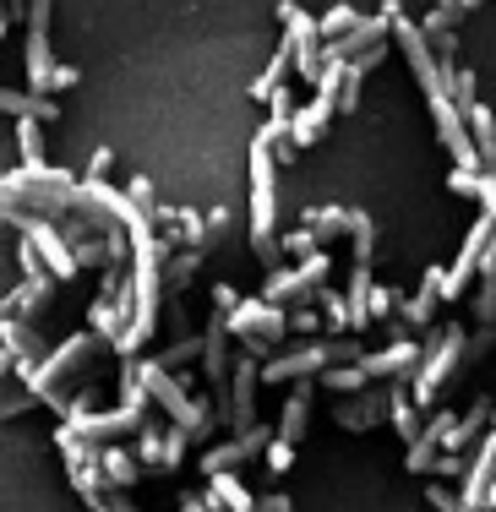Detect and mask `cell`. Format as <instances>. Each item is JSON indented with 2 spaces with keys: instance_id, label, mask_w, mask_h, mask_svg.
Instances as JSON below:
<instances>
[{
  "instance_id": "cell-43",
  "label": "cell",
  "mask_w": 496,
  "mask_h": 512,
  "mask_svg": "<svg viewBox=\"0 0 496 512\" xmlns=\"http://www.w3.org/2000/svg\"><path fill=\"white\" fill-rule=\"evenodd\" d=\"M475 197H480V207H486V218L496 224V175H480V191H475Z\"/></svg>"
},
{
  "instance_id": "cell-48",
  "label": "cell",
  "mask_w": 496,
  "mask_h": 512,
  "mask_svg": "<svg viewBox=\"0 0 496 512\" xmlns=\"http://www.w3.org/2000/svg\"><path fill=\"white\" fill-rule=\"evenodd\" d=\"M273 158H278V164H295V158H300V148H295L289 137H278V142H273Z\"/></svg>"
},
{
  "instance_id": "cell-12",
  "label": "cell",
  "mask_w": 496,
  "mask_h": 512,
  "mask_svg": "<svg viewBox=\"0 0 496 512\" xmlns=\"http://www.w3.org/2000/svg\"><path fill=\"white\" fill-rule=\"evenodd\" d=\"M491 485H496V420H491V431H486V442H480V458L469 463V474H464V507H475V512H486V496H491Z\"/></svg>"
},
{
  "instance_id": "cell-36",
  "label": "cell",
  "mask_w": 496,
  "mask_h": 512,
  "mask_svg": "<svg viewBox=\"0 0 496 512\" xmlns=\"http://www.w3.org/2000/svg\"><path fill=\"white\" fill-rule=\"evenodd\" d=\"M486 404H475V409H469L464 414V420H458V447H464V442H475V436H480V425H486ZM458 447H453V453H458Z\"/></svg>"
},
{
  "instance_id": "cell-51",
  "label": "cell",
  "mask_w": 496,
  "mask_h": 512,
  "mask_svg": "<svg viewBox=\"0 0 496 512\" xmlns=\"http://www.w3.org/2000/svg\"><path fill=\"white\" fill-rule=\"evenodd\" d=\"M251 512H289V496H262V502H251Z\"/></svg>"
},
{
  "instance_id": "cell-42",
  "label": "cell",
  "mask_w": 496,
  "mask_h": 512,
  "mask_svg": "<svg viewBox=\"0 0 496 512\" xmlns=\"http://www.w3.org/2000/svg\"><path fill=\"white\" fill-rule=\"evenodd\" d=\"M262 104L273 109V120H289V115H295V104H289V88H273V93H268V99H262Z\"/></svg>"
},
{
  "instance_id": "cell-13",
  "label": "cell",
  "mask_w": 496,
  "mask_h": 512,
  "mask_svg": "<svg viewBox=\"0 0 496 512\" xmlns=\"http://www.w3.org/2000/svg\"><path fill=\"white\" fill-rule=\"evenodd\" d=\"M50 295H55V278H22V284L11 289L6 300H0V311H6V316H22V322H33V316L50 306Z\"/></svg>"
},
{
  "instance_id": "cell-22",
  "label": "cell",
  "mask_w": 496,
  "mask_h": 512,
  "mask_svg": "<svg viewBox=\"0 0 496 512\" xmlns=\"http://www.w3.org/2000/svg\"><path fill=\"white\" fill-rule=\"evenodd\" d=\"M202 256H208V246H191V251H180V256H169V262L159 267V284L175 295V289H186L191 278H197V267H202Z\"/></svg>"
},
{
  "instance_id": "cell-31",
  "label": "cell",
  "mask_w": 496,
  "mask_h": 512,
  "mask_svg": "<svg viewBox=\"0 0 496 512\" xmlns=\"http://www.w3.org/2000/svg\"><path fill=\"white\" fill-rule=\"evenodd\" d=\"M420 436H431L437 447H447V453H453V447H458V414H447V409H442L431 425H420Z\"/></svg>"
},
{
  "instance_id": "cell-46",
  "label": "cell",
  "mask_w": 496,
  "mask_h": 512,
  "mask_svg": "<svg viewBox=\"0 0 496 512\" xmlns=\"http://www.w3.org/2000/svg\"><path fill=\"white\" fill-rule=\"evenodd\" d=\"M387 306H393V295H387V289H371V295H366V316H371V322L387 316Z\"/></svg>"
},
{
  "instance_id": "cell-44",
  "label": "cell",
  "mask_w": 496,
  "mask_h": 512,
  "mask_svg": "<svg viewBox=\"0 0 496 512\" xmlns=\"http://www.w3.org/2000/svg\"><path fill=\"white\" fill-rule=\"evenodd\" d=\"M110 164H115V153H110V148H99V153L88 158V180H104V175H110Z\"/></svg>"
},
{
  "instance_id": "cell-41",
  "label": "cell",
  "mask_w": 496,
  "mask_h": 512,
  "mask_svg": "<svg viewBox=\"0 0 496 512\" xmlns=\"http://www.w3.org/2000/svg\"><path fill=\"white\" fill-rule=\"evenodd\" d=\"M278 251L306 256V251H317V235H311V229H295V235H284V240H278Z\"/></svg>"
},
{
  "instance_id": "cell-53",
  "label": "cell",
  "mask_w": 496,
  "mask_h": 512,
  "mask_svg": "<svg viewBox=\"0 0 496 512\" xmlns=\"http://www.w3.org/2000/svg\"><path fill=\"white\" fill-rule=\"evenodd\" d=\"M6 376H17V355H11L6 344H0V382H6Z\"/></svg>"
},
{
  "instance_id": "cell-40",
  "label": "cell",
  "mask_w": 496,
  "mask_h": 512,
  "mask_svg": "<svg viewBox=\"0 0 496 512\" xmlns=\"http://www.w3.org/2000/svg\"><path fill=\"white\" fill-rule=\"evenodd\" d=\"M426 502L437 507V512H475V507H464V496H447L442 485H431V491H426Z\"/></svg>"
},
{
  "instance_id": "cell-32",
  "label": "cell",
  "mask_w": 496,
  "mask_h": 512,
  "mask_svg": "<svg viewBox=\"0 0 496 512\" xmlns=\"http://www.w3.org/2000/svg\"><path fill=\"white\" fill-rule=\"evenodd\" d=\"M360 88H366V71L344 66V88H338V109H344V115H355V109H360Z\"/></svg>"
},
{
  "instance_id": "cell-6",
  "label": "cell",
  "mask_w": 496,
  "mask_h": 512,
  "mask_svg": "<svg viewBox=\"0 0 496 512\" xmlns=\"http://www.w3.org/2000/svg\"><path fill=\"white\" fill-rule=\"evenodd\" d=\"M11 224L22 229V240H33V251H39V262L50 267V278L55 284H66V278H77L82 267H77V256H71L66 246V235L55 229V218H44V213H28V207H17V218Z\"/></svg>"
},
{
  "instance_id": "cell-14",
  "label": "cell",
  "mask_w": 496,
  "mask_h": 512,
  "mask_svg": "<svg viewBox=\"0 0 496 512\" xmlns=\"http://www.w3.org/2000/svg\"><path fill=\"white\" fill-rule=\"evenodd\" d=\"M251 387H257V365L251 360H240L235 365V393H229V404H224V425L229 431H251Z\"/></svg>"
},
{
  "instance_id": "cell-11",
  "label": "cell",
  "mask_w": 496,
  "mask_h": 512,
  "mask_svg": "<svg viewBox=\"0 0 496 512\" xmlns=\"http://www.w3.org/2000/svg\"><path fill=\"white\" fill-rule=\"evenodd\" d=\"M360 371H366V382H398V376H415V371H420V344L398 338V344L382 349V355H366V360H360Z\"/></svg>"
},
{
  "instance_id": "cell-49",
  "label": "cell",
  "mask_w": 496,
  "mask_h": 512,
  "mask_svg": "<svg viewBox=\"0 0 496 512\" xmlns=\"http://www.w3.org/2000/svg\"><path fill=\"white\" fill-rule=\"evenodd\" d=\"M431 474H453V480H458V474H464V458L447 453V458H437V469H431Z\"/></svg>"
},
{
  "instance_id": "cell-35",
  "label": "cell",
  "mask_w": 496,
  "mask_h": 512,
  "mask_svg": "<svg viewBox=\"0 0 496 512\" xmlns=\"http://www.w3.org/2000/svg\"><path fill=\"white\" fill-rule=\"evenodd\" d=\"M262 458H268V469H273V474H284L289 463H295V442H278V436H273V442L262 447Z\"/></svg>"
},
{
  "instance_id": "cell-34",
  "label": "cell",
  "mask_w": 496,
  "mask_h": 512,
  "mask_svg": "<svg viewBox=\"0 0 496 512\" xmlns=\"http://www.w3.org/2000/svg\"><path fill=\"white\" fill-rule=\"evenodd\" d=\"M437 469V442H431V436H415V442H409V474H431Z\"/></svg>"
},
{
  "instance_id": "cell-27",
  "label": "cell",
  "mask_w": 496,
  "mask_h": 512,
  "mask_svg": "<svg viewBox=\"0 0 496 512\" xmlns=\"http://www.w3.org/2000/svg\"><path fill=\"white\" fill-rule=\"evenodd\" d=\"M17 148L22 164H44V120H17Z\"/></svg>"
},
{
  "instance_id": "cell-16",
  "label": "cell",
  "mask_w": 496,
  "mask_h": 512,
  "mask_svg": "<svg viewBox=\"0 0 496 512\" xmlns=\"http://www.w3.org/2000/svg\"><path fill=\"white\" fill-rule=\"evenodd\" d=\"M0 115H17V120H50L60 115V104L50 93H22V88H0Z\"/></svg>"
},
{
  "instance_id": "cell-3",
  "label": "cell",
  "mask_w": 496,
  "mask_h": 512,
  "mask_svg": "<svg viewBox=\"0 0 496 512\" xmlns=\"http://www.w3.org/2000/svg\"><path fill=\"white\" fill-rule=\"evenodd\" d=\"M224 322H229V333L246 344V355L251 360H268L273 349H278V338H284V311L268 306V300H240L235 311H224Z\"/></svg>"
},
{
  "instance_id": "cell-1",
  "label": "cell",
  "mask_w": 496,
  "mask_h": 512,
  "mask_svg": "<svg viewBox=\"0 0 496 512\" xmlns=\"http://www.w3.org/2000/svg\"><path fill=\"white\" fill-rule=\"evenodd\" d=\"M251 251L278 262V169L262 142H251Z\"/></svg>"
},
{
  "instance_id": "cell-45",
  "label": "cell",
  "mask_w": 496,
  "mask_h": 512,
  "mask_svg": "<svg viewBox=\"0 0 496 512\" xmlns=\"http://www.w3.org/2000/svg\"><path fill=\"white\" fill-rule=\"evenodd\" d=\"M77 77H82L77 66H60V60H55V71H50V93H60V88H71V82H77Z\"/></svg>"
},
{
  "instance_id": "cell-10",
  "label": "cell",
  "mask_w": 496,
  "mask_h": 512,
  "mask_svg": "<svg viewBox=\"0 0 496 512\" xmlns=\"http://www.w3.org/2000/svg\"><path fill=\"white\" fill-rule=\"evenodd\" d=\"M278 431H268V425H251V431H235V442H224V447H213L208 458H202V474H224V469H240L246 458H257L262 447L273 442Z\"/></svg>"
},
{
  "instance_id": "cell-18",
  "label": "cell",
  "mask_w": 496,
  "mask_h": 512,
  "mask_svg": "<svg viewBox=\"0 0 496 512\" xmlns=\"http://www.w3.org/2000/svg\"><path fill=\"white\" fill-rule=\"evenodd\" d=\"M464 126H469V142H475V153H480V164H496V115L486 104H469L464 109Z\"/></svg>"
},
{
  "instance_id": "cell-55",
  "label": "cell",
  "mask_w": 496,
  "mask_h": 512,
  "mask_svg": "<svg viewBox=\"0 0 496 512\" xmlns=\"http://www.w3.org/2000/svg\"><path fill=\"white\" fill-rule=\"evenodd\" d=\"M486 512H496V485H491V496H486Z\"/></svg>"
},
{
  "instance_id": "cell-39",
  "label": "cell",
  "mask_w": 496,
  "mask_h": 512,
  "mask_svg": "<svg viewBox=\"0 0 496 512\" xmlns=\"http://www.w3.org/2000/svg\"><path fill=\"white\" fill-rule=\"evenodd\" d=\"M126 197H131V207H142L148 218H153V207H159V202H153V186H148V175H137V180H131V186H126Z\"/></svg>"
},
{
  "instance_id": "cell-33",
  "label": "cell",
  "mask_w": 496,
  "mask_h": 512,
  "mask_svg": "<svg viewBox=\"0 0 496 512\" xmlns=\"http://www.w3.org/2000/svg\"><path fill=\"white\" fill-rule=\"evenodd\" d=\"M480 175H486L480 164H453V175H447V191H458V197H475V191H480Z\"/></svg>"
},
{
  "instance_id": "cell-37",
  "label": "cell",
  "mask_w": 496,
  "mask_h": 512,
  "mask_svg": "<svg viewBox=\"0 0 496 512\" xmlns=\"http://www.w3.org/2000/svg\"><path fill=\"white\" fill-rule=\"evenodd\" d=\"M197 355H202V344H197V338H186V344H175L169 355H159V365H164V371H180V365L197 360Z\"/></svg>"
},
{
  "instance_id": "cell-17",
  "label": "cell",
  "mask_w": 496,
  "mask_h": 512,
  "mask_svg": "<svg viewBox=\"0 0 496 512\" xmlns=\"http://www.w3.org/2000/svg\"><path fill=\"white\" fill-rule=\"evenodd\" d=\"M99 469H104V485H110V491H131V485L142 480V463H137V453H126V447H99Z\"/></svg>"
},
{
  "instance_id": "cell-24",
  "label": "cell",
  "mask_w": 496,
  "mask_h": 512,
  "mask_svg": "<svg viewBox=\"0 0 496 512\" xmlns=\"http://www.w3.org/2000/svg\"><path fill=\"white\" fill-rule=\"evenodd\" d=\"M437 306H442V267H431V273L420 278V295L409 300L404 311H409V322L420 327V322H431V316H437Z\"/></svg>"
},
{
  "instance_id": "cell-7",
  "label": "cell",
  "mask_w": 496,
  "mask_h": 512,
  "mask_svg": "<svg viewBox=\"0 0 496 512\" xmlns=\"http://www.w3.org/2000/svg\"><path fill=\"white\" fill-rule=\"evenodd\" d=\"M328 246L322 251H306L300 256V267H284V273L268 278V289H262V300L268 306H295V300H311L322 284H328Z\"/></svg>"
},
{
  "instance_id": "cell-26",
  "label": "cell",
  "mask_w": 496,
  "mask_h": 512,
  "mask_svg": "<svg viewBox=\"0 0 496 512\" xmlns=\"http://www.w3.org/2000/svg\"><path fill=\"white\" fill-rule=\"evenodd\" d=\"M355 22H360V11H355V6H333L328 17H317V39H322V44H333V39H344V33L355 28Z\"/></svg>"
},
{
  "instance_id": "cell-28",
  "label": "cell",
  "mask_w": 496,
  "mask_h": 512,
  "mask_svg": "<svg viewBox=\"0 0 496 512\" xmlns=\"http://www.w3.org/2000/svg\"><path fill=\"white\" fill-rule=\"evenodd\" d=\"M191 442H197V436H191L186 425H169V431H164V453H159V469H180Z\"/></svg>"
},
{
  "instance_id": "cell-29",
  "label": "cell",
  "mask_w": 496,
  "mask_h": 512,
  "mask_svg": "<svg viewBox=\"0 0 496 512\" xmlns=\"http://www.w3.org/2000/svg\"><path fill=\"white\" fill-rule=\"evenodd\" d=\"M311 300H317V306H322V322H328L333 333H344V327H349V300H344V295H333L328 284H322V289H317V295H311Z\"/></svg>"
},
{
  "instance_id": "cell-58",
  "label": "cell",
  "mask_w": 496,
  "mask_h": 512,
  "mask_svg": "<svg viewBox=\"0 0 496 512\" xmlns=\"http://www.w3.org/2000/svg\"><path fill=\"white\" fill-rule=\"evenodd\" d=\"M491 175H496V164H491Z\"/></svg>"
},
{
  "instance_id": "cell-23",
  "label": "cell",
  "mask_w": 496,
  "mask_h": 512,
  "mask_svg": "<svg viewBox=\"0 0 496 512\" xmlns=\"http://www.w3.org/2000/svg\"><path fill=\"white\" fill-rule=\"evenodd\" d=\"M289 71H295V44H289V39H278V55L268 60V71H262L257 82H251V99H268L273 88H284V77H289Z\"/></svg>"
},
{
  "instance_id": "cell-9",
  "label": "cell",
  "mask_w": 496,
  "mask_h": 512,
  "mask_svg": "<svg viewBox=\"0 0 496 512\" xmlns=\"http://www.w3.org/2000/svg\"><path fill=\"white\" fill-rule=\"evenodd\" d=\"M317 371H328V344L295 349V355H273L268 365H257V382H306Z\"/></svg>"
},
{
  "instance_id": "cell-56",
  "label": "cell",
  "mask_w": 496,
  "mask_h": 512,
  "mask_svg": "<svg viewBox=\"0 0 496 512\" xmlns=\"http://www.w3.org/2000/svg\"><path fill=\"white\" fill-rule=\"evenodd\" d=\"M6 28H11V22H6V11H0V39H6Z\"/></svg>"
},
{
  "instance_id": "cell-50",
  "label": "cell",
  "mask_w": 496,
  "mask_h": 512,
  "mask_svg": "<svg viewBox=\"0 0 496 512\" xmlns=\"http://www.w3.org/2000/svg\"><path fill=\"white\" fill-rule=\"evenodd\" d=\"M289 327H295V333H311V327H317V311H295V316H284Z\"/></svg>"
},
{
  "instance_id": "cell-25",
  "label": "cell",
  "mask_w": 496,
  "mask_h": 512,
  "mask_svg": "<svg viewBox=\"0 0 496 512\" xmlns=\"http://www.w3.org/2000/svg\"><path fill=\"white\" fill-rule=\"evenodd\" d=\"M306 229L328 246V240H338V235H349V207H311L306 213Z\"/></svg>"
},
{
  "instance_id": "cell-38",
  "label": "cell",
  "mask_w": 496,
  "mask_h": 512,
  "mask_svg": "<svg viewBox=\"0 0 496 512\" xmlns=\"http://www.w3.org/2000/svg\"><path fill=\"white\" fill-rule=\"evenodd\" d=\"M17 262H22V278H50V267L39 262V251H33V240H22V246H17Z\"/></svg>"
},
{
  "instance_id": "cell-20",
  "label": "cell",
  "mask_w": 496,
  "mask_h": 512,
  "mask_svg": "<svg viewBox=\"0 0 496 512\" xmlns=\"http://www.w3.org/2000/svg\"><path fill=\"white\" fill-rule=\"evenodd\" d=\"M328 120H333V109H322V104L295 109V115H289V142H295V148H311V142H322Z\"/></svg>"
},
{
  "instance_id": "cell-2",
  "label": "cell",
  "mask_w": 496,
  "mask_h": 512,
  "mask_svg": "<svg viewBox=\"0 0 496 512\" xmlns=\"http://www.w3.org/2000/svg\"><path fill=\"white\" fill-rule=\"evenodd\" d=\"M137 376H142V387H148V393L164 404V414H169L175 425H186L191 436H202V431H208V409H202L197 398H191V387L180 382L175 371H164L159 360H137Z\"/></svg>"
},
{
  "instance_id": "cell-19",
  "label": "cell",
  "mask_w": 496,
  "mask_h": 512,
  "mask_svg": "<svg viewBox=\"0 0 496 512\" xmlns=\"http://www.w3.org/2000/svg\"><path fill=\"white\" fill-rule=\"evenodd\" d=\"M377 420H387V393H366V398L338 404V425H349V431H371Z\"/></svg>"
},
{
  "instance_id": "cell-4",
  "label": "cell",
  "mask_w": 496,
  "mask_h": 512,
  "mask_svg": "<svg viewBox=\"0 0 496 512\" xmlns=\"http://www.w3.org/2000/svg\"><path fill=\"white\" fill-rule=\"evenodd\" d=\"M387 44H393V22H387V11H377V17H360L355 28L344 33V39L322 44V55L344 60V66H360V71H371V66H377V60L387 55Z\"/></svg>"
},
{
  "instance_id": "cell-15",
  "label": "cell",
  "mask_w": 496,
  "mask_h": 512,
  "mask_svg": "<svg viewBox=\"0 0 496 512\" xmlns=\"http://www.w3.org/2000/svg\"><path fill=\"white\" fill-rule=\"evenodd\" d=\"M0 344H6L11 355H22V360H44V355H50V344L39 338V327L22 322V316H6V311H0Z\"/></svg>"
},
{
  "instance_id": "cell-57",
  "label": "cell",
  "mask_w": 496,
  "mask_h": 512,
  "mask_svg": "<svg viewBox=\"0 0 496 512\" xmlns=\"http://www.w3.org/2000/svg\"><path fill=\"white\" fill-rule=\"evenodd\" d=\"M437 6H458V0H437Z\"/></svg>"
},
{
  "instance_id": "cell-21",
  "label": "cell",
  "mask_w": 496,
  "mask_h": 512,
  "mask_svg": "<svg viewBox=\"0 0 496 512\" xmlns=\"http://www.w3.org/2000/svg\"><path fill=\"white\" fill-rule=\"evenodd\" d=\"M306 420H311V382H300L284 404V420H278V442H300V436H306Z\"/></svg>"
},
{
  "instance_id": "cell-30",
  "label": "cell",
  "mask_w": 496,
  "mask_h": 512,
  "mask_svg": "<svg viewBox=\"0 0 496 512\" xmlns=\"http://www.w3.org/2000/svg\"><path fill=\"white\" fill-rule=\"evenodd\" d=\"M322 387H328V393H360V387H366V371H360V365H338V371H322Z\"/></svg>"
},
{
  "instance_id": "cell-47",
  "label": "cell",
  "mask_w": 496,
  "mask_h": 512,
  "mask_svg": "<svg viewBox=\"0 0 496 512\" xmlns=\"http://www.w3.org/2000/svg\"><path fill=\"white\" fill-rule=\"evenodd\" d=\"M213 306H219V311H235V306H240V295H235L229 284H213Z\"/></svg>"
},
{
  "instance_id": "cell-8",
  "label": "cell",
  "mask_w": 496,
  "mask_h": 512,
  "mask_svg": "<svg viewBox=\"0 0 496 512\" xmlns=\"http://www.w3.org/2000/svg\"><path fill=\"white\" fill-rule=\"evenodd\" d=\"M458 349H464V333H458V327H447L437 344H431V360H420V371H415V398H420V404H431V398H437V387L453 376Z\"/></svg>"
},
{
  "instance_id": "cell-5",
  "label": "cell",
  "mask_w": 496,
  "mask_h": 512,
  "mask_svg": "<svg viewBox=\"0 0 496 512\" xmlns=\"http://www.w3.org/2000/svg\"><path fill=\"white\" fill-rule=\"evenodd\" d=\"M382 11H387V22H393V44L409 55V71H415V82L426 88V99H431V93H447L442 88V71H437V50H431V39L420 33V22H409L398 0H387Z\"/></svg>"
},
{
  "instance_id": "cell-52",
  "label": "cell",
  "mask_w": 496,
  "mask_h": 512,
  "mask_svg": "<svg viewBox=\"0 0 496 512\" xmlns=\"http://www.w3.org/2000/svg\"><path fill=\"white\" fill-rule=\"evenodd\" d=\"M104 502H110V512H142V507H131L126 491H104Z\"/></svg>"
},
{
  "instance_id": "cell-54",
  "label": "cell",
  "mask_w": 496,
  "mask_h": 512,
  "mask_svg": "<svg viewBox=\"0 0 496 512\" xmlns=\"http://www.w3.org/2000/svg\"><path fill=\"white\" fill-rule=\"evenodd\" d=\"M475 6H486V0H458V11H475Z\"/></svg>"
}]
</instances>
